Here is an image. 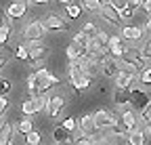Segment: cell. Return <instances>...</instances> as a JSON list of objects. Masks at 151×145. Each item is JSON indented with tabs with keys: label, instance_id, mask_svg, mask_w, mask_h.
<instances>
[{
	"label": "cell",
	"instance_id": "1",
	"mask_svg": "<svg viewBox=\"0 0 151 145\" xmlns=\"http://www.w3.org/2000/svg\"><path fill=\"white\" fill-rule=\"evenodd\" d=\"M25 46H27V50H29V67L36 71V69H40V67H44L42 63L46 61V57H48V46L42 42V40H25Z\"/></svg>",
	"mask_w": 151,
	"mask_h": 145
},
{
	"label": "cell",
	"instance_id": "2",
	"mask_svg": "<svg viewBox=\"0 0 151 145\" xmlns=\"http://www.w3.org/2000/svg\"><path fill=\"white\" fill-rule=\"evenodd\" d=\"M65 103H67V99H65V95H61V93L48 95V99H46V114H48L50 118H59V116L63 114V110H65Z\"/></svg>",
	"mask_w": 151,
	"mask_h": 145
},
{
	"label": "cell",
	"instance_id": "3",
	"mask_svg": "<svg viewBox=\"0 0 151 145\" xmlns=\"http://www.w3.org/2000/svg\"><path fill=\"white\" fill-rule=\"evenodd\" d=\"M128 90H130V105H132V110L143 112V107L151 101L149 95H147V90H145L143 86H137V84H132Z\"/></svg>",
	"mask_w": 151,
	"mask_h": 145
},
{
	"label": "cell",
	"instance_id": "4",
	"mask_svg": "<svg viewBox=\"0 0 151 145\" xmlns=\"http://www.w3.org/2000/svg\"><path fill=\"white\" fill-rule=\"evenodd\" d=\"M92 118H94V124H97L99 131H111L113 126L120 122L116 116H113L111 112H107V110H97L92 114Z\"/></svg>",
	"mask_w": 151,
	"mask_h": 145
},
{
	"label": "cell",
	"instance_id": "5",
	"mask_svg": "<svg viewBox=\"0 0 151 145\" xmlns=\"http://www.w3.org/2000/svg\"><path fill=\"white\" fill-rule=\"evenodd\" d=\"M120 61L134 65V67H137V71H141L143 67H147V65H145V63H147V59L141 55V48H137V46H126V50H124V55H122V59H120Z\"/></svg>",
	"mask_w": 151,
	"mask_h": 145
},
{
	"label": "cell",
	"instance_id": "6",
	"mask_svg": "<svg viewBox=\"0 0 151 145\" xmlns=\"http://www.w3.org/2000/svg\"><path fill=\"white\" fill-rule=\"evenodd\" d=\"M23 38L25 40H42L44 38V34H46V27L42 21H29L23 25Z\"/></svg>",
	"mask_w": 151,
	"mask_h": 145
},
{
	"label": "cell",
	"instance_id": "7",
	"mask_svg": "<svg viewBox=\"0 0 151 145\" xmlns=\"http://www.w3.org/2000/svg\"><path fill=\"white\" fill-rule=\"evenodd\" d=\"M120 122L126 126V131L139 128V122H141V112L132 110V107H124V112H122V116H120Z\"/></svg>",
	"mask_w": 151,
	"mask_h": 145
},
{
	"label": "cell",
	"instance_id": "8",
	"mask_svg": "<svg viewBox=\"0 0 151 145\" xmlns=\"http://www.w3.org/2000/svg\"><path fill=\"white\" fill-rule=\"evenodd\" d=\"M42 23H44L46 32H67V23L59 15H46L42 19Z\"/></svg>",
	"mask_w": 151,
	"mask_h": 145
},
{
	"label": "cell",
	"instance_id": "9",
	"mask_svg": "<svg viewBox=\"0 0 151 145\" xmlns=\"http://www.w3.org/2000/svg\"><path fill=\"white\" fill-rule=\"evenodd\" d=\"M97 15L101 17V19H105L107 23H111V25H120V23H122V17H120V13H118L116 9H113L111 4H103V9H101Z\"/></svg>",
	"mask_w": 151,
	"mask_h": 145
},
{
	"label": "cell",
	"instance_id": "10",
	"mask_svg": "<svg viewBox=\"0 0 151 145\" xmlns=\"http://www.w3.org/2000/svg\"><path fill=\"white\" fill-rule=\"evenodd\" d=\"M143 34H145V27H137V25H124L122 27V38L128 40V42H141L143 40Z\"/></svg>",
	"mask_w": 151,
	"mask_h": 145
},
{
	"label": "cell",
	"instance_id": "11",
	"mask_svg": "<svg viewBox=\"0 0 151 145\" xmlns=\"http://www.w3.org/2000/svg\"><path fill=\"white\" fill-rule=\"evenodd\" d=\"M137 80H139V76H137V74H130V71L120 69V74L113 78V84H116V88H130Z\"/></svg>",
	"mask_w": 151,
	"mask_h": 145
},
{
	"label": "cell",
	"instance_id": "12",
	"mask_svg": "<svg viewBox=\"0 0 151 145\" xmlns=\"http://www.w3.org/2000/svg\"><path fill=\"white\" fill-rule=\"evenodd\" d=\"M107 50H109V55H111L113 59H122L124 50H126V46H124V38H122V36H111Z\"/></svg>",
	"mask_w": 151,
	"mask_h": 145
},
{
	"label": "cell",
	"instance_id": "13",
	"mask_svg": "<svg viewBox=\"0 0 151 145\" xmlns=\"http://www.w3.org/2000/svg\"><path fill=\"white\" fill-rule=\"evenodd\" d=\"M120 74V59L109 57L103 65H101V76L103 78H116Z\"/></svg>",
	"mask_w": 151,
	"mask_h": 145
},
{
	"label": "cell",
	"instance_id": "14",
	"mask_svg": "<svg viewBox=\"0 0 151 145\" xmlns=\"http://www.w3.org/2000/svg\"><path fill=\"white\" fill-rule=\"evenodd\" d=\"M25 11H27L25 0H13L11 6L6 9V15H9V19H21V17L25 15Z\"/></svg>",
	"mask_w": 151,
	"mask_h": 145
},
{
	"label": "cell",
	"instance_id": "15",
	"mask_svg": "<svg viewBox=\"0 0 151 145\" xmlns=\"http://www.w3.org/2000/svg\"><path fill=\"white\" fill-rule=\"evenodd\" d=\"M78 128L84 133V135H94L99 128H97V124H94V118L92 114H84L80 120H78Z\"/></svg>",
	"mask_w": 151,
	"mask_h": 145
},
{
	"label": "cell",
	"instance_id": "16",
	"mask_svg": "<svg viewBox=\"0 0 151 145\" xmlns=\"http://www.w3.org/2000/svg\"><path fill=\"white\" fill-rule=\"evenodd\" d=\"M65 55H67L69 61H71V59H84V57H88V48L76 44V42L71 40V44H67V48H65Z\"/></svg>",
	"mask_w": 151,
	"mask_h": 145
},
{
	"label": "cell",
	"instance_id": "17",
	"mask_svg": "<svg viewBox=\"0 0 151 145\" xmlns=\"http://www.w3.org/2000/svg\"><path fill=\"white\" fill-rule=\"evenodd\" d=\"M34 76H36L38 86H40V93H42V95H46L48 90H50V88H48V84H46V82H48V76H50V71H48L46 67H40V69H36V71H34Z\"/></svg>",
	"mask_w": 151,
	"mask_h": 145
},
{
	"label": "cell",
	"instance_id": "18",
	"mask_svg": "<svg viewBox=\"0 0 151 145\" xmlns=\"http://www.w3.org/2000/svg\"><path fill=\"white\" fill-rule=\"evenodd\" d=\"M113 103L118 107H128L130 105V90L128 88H116V93H113Z\"/></svg>",
	"mask_w": 151,
	"mask_h": 145
},
{
	"label": "cell",
	"instance_id": "19",
	"mask_svg": "<svg viewBox=\"0 0 151 145\" xmlns=\"http://www.w3.org/2000/svg\"><path fill=\"white\" fill-rule=\"evenodd\" d=\"M126 143L128 145H145V133L141 128H132L126 133Z\"/></svg>",
	"mask_w": 151,
	"mask_h": 145
},
{
	"label": "cell",
	"instance_id": "20",
	"mask_svg": "<svg viewBox=\"0 0 151 145\" xmlns=\"http://www.w3.org/2000/svg\"><path fill=\"white\" fill-rule=\"evenodd\" d=\"M32 131H34V116H23L21 120H19V124H17V133L25 137Z\"/></svg>",
	"mask_w": 151,
	"mask_h": 145
},
{
	"label": "cell",
	"instance_id": "21",
	"mask_svg": "<svg viewBox=\"0 0 151 145\" xmlns=\"http://www.w3.org/2000/svg\"><path fill=\"white\" fill-rule=\"evenodd\" d=\"M52 139H55V143H69V141H71V133L65 131L63 124H59V126L52 131Z\"/></svg>",
	"mask_w": 151,
	"mask_h": 145
},
{
	"label": "cell",
	"instance_id": "22",
	"mask_svg": "<svg viewBox=\"0 0 151 145\" xmlns=\"http://www.w3.org/2000/svg\"><path fill=\"white\" fill-rule=\"evenodd\" d=\"M11 137H13V124L4 120L0 124V145H9Z\"/></svg>",
	"mask_w": 151,
	"mask_h": 145
},
{
	"label": "cell",
	"instance_id": "23",
	"mask_svg": "<svg viewBox=\"0 0 151 145\" xmlns=\"http://www.w3.org/2000/svg\"><path fill=\"white\" fill-rule=\"evenodd\" d=\"M103 4H107V0H82V9L88 13H94V15L103 9Z\"/></svg>",
	"mask_w": 151,
	"mask_h": 145
},
{
	"label": "cell",
	"instance_id": "24",
	"mask_svg": "<svg viewBox=\"0 0 151 145\" xmlns=\"http://www.w3.org/2000/svg\"><path fill=\"white\" fill-rule=\"evenodd\" d=\"M92 84V76H88V74H84L80 80H76L73 84H69L71 88H73V93H80V90H86L88 86Z\"/></svg>",
	"mask_w": 151,
	"mask_h": 145
},
{
	"label": "cell",
	"instance_id": "25",
	"mask_svg": "<svg viewBox=\"0 0 151 145\" xmlns=\"http://www.w3.org/2000/svg\"><path fill=\"white\" fill-rule=\"evenodd\" d=\"M82 4H65V13H67V17H69V19H78V17L82 15Z\"/></svg>",
	"mask_w": 151,
	"mask_h": 145
},
{
	"label": "cell",
	"instance_id": "26",
	"mask_svg": "<svg viewBox=\"0 0 151 145\" xmlns=\"http://www.w3.org/2000/svg\"><path fill=\"white\" fill-rule=\"evenodd\" d=\"M139 82L143 86H151V67H143L139 71Z\"/></svg>",
	"mask_w": 151,
	"mask_h": 145
},
{
	"label": "cell",
	"instance_id": "27",
	"mask_svg": "<svg viewBox=\"0 0 151 145\" xmlns=\"http://www.w3.org/2000/svg\"><path fill=\"white\" fill-rule=\"evenodd\" d=\"M25 143L27 145H40L42 143V135L38 133V131H32V133L25 135Z\"/></svg>",
	"mask_w": 151,
	"mask_h": 145
},
{
	"label": "cell",
	"instance_id": "28",
	"mask_svg": "<svg viewBox=\"0 0 151 145\" xmlns=\"http://www.w3.org/2000/svg\"><path fill=\"white\" fill-rule=\"evenodd\" d=\"M15 57L21 59V61H29V50H27V46H25V44H19V46L15 48Z\"/></svg>",
	"mask_w": 151,
	"mask_h": 145
},
{
	"label": "cell",
	"instance_id": "29",
	"mask_svg": "<svg viewBox=\"0 0 151 145\" xmlns=\"http://www.w3.org/2000/svg\"><path fill=\"white\" fill-rule=\"evenodd\" d=\"M21 112H23V116H34V114H36V105H34V99H32V97H29L27 101H23Z\"/></svg>",
	"mask_w": 151,
	"mask_h": 145
},
{
	"label": "cell",
	"instance_id": "30",
	"mask_svg": "<svg viewBox=\"0 0 151 145\" xmlns=\"http://www.w3.org/2000/svg\"><path fill=\"white\" fill-rule=\"evenodd\" d=\"M73 42H76V44H80V46H86V48H88V42H90V36H86V34H84V32L80 30L78 34L73 36Z\"/></svg>",
	"mask_w": 151,
	"mask_h": 145
},
{
	"label": "cell",
	"instance_id": "31",
	"mask_svg": "<svg viewBox=\"0 0 151 145\" xmlns=\"http://www.w3.org/2000/svg\"><path fill=\"white\" fill-rule=\"evenodd\" d=\"M82 32H84L86 36H90V38H94V36L99 34V27L94 25L92 21H88V23H84V25H82Z\"/></svg>",
	"mask_w": 151,
	"mask_h": 145
},
{
	"label": "cell",
	"instance_id": "32",
	"mask_svg": "<svg viewBox=\"0 0 151 145\" xmlns=\"http://www.w3.org/2000/svg\"><path fill=\"white\" fill-rule=\"evenodd\" d=\"M141 122H143V124H147V126L151 124V101L143 107V112H141Z\"/></svg>",
	"mask_w": 151,
	"mask_h": 145
},
{
	"label": "cell",
	"instance_id": "33",
	"mask_svg": "<svg viewBox=\"0 0 151 145\" xmlns=\"http://www.w3.org/2000/svg\"><path fill=\"white\" fill-rule=\"evenodd\" d=\"M61 124L65 126V131H69V133H76V131H78V120H76V118H65Z\"/></svg>",
	"mask_w": 151,
	"mask_h": 145
},
{
	"label": "cell",
	"instance_id": "34",
	"mask_svg": "<svg viewBox=\"0 0 151 145\" xmlns=\"http://www.w3.org/2000/svg\"><path fill=\"white\" fill-rule=\"evenodd\" d=\"M97 141H94V137L92 135H82V137H78L73 141V145H94Z\"/></svg>",
	"mask_w": 151,
	"mask_h": 145
},
{
	"label": "cell",
	"instance_id": "35",
	"mask_svg": "<svg viewBox=\"0 0 151 145\" xmlns=\"http://www.w3.org/2000/svg\"><path fill=\"white\" fill-rule=\"evenodd\" d=\"M9 93H11V80L0 76V97H6Z\"/></svg>",
	"mask_w": 151,
	"mask_h": 145
},
{
	"label": "cell",
	"instance_id": "36",
	"mask_svg": "<svg viewBox=\"0 0 151 145\" xmlns=\"http://www.w3.org/2000/svg\"><path fill=\"white\" fill-rule=\"evenodd\" d=\"M141 55H143L147 61L151 59V38H147V40H145V44L141 46Z\"/></svg>",
	"mask_w": 151,
	"mask_h": 145
},
{
	"label": "cell",
	"instance_id": "37",
	"mask_svg": "<svg viewBox=\"0 0 151 145\" xmlns=\"http://www.w3.org/2000/svg\"><path fill=\"white\" fill-rule=\"evenodd\" d=\"M107 4H111V6L116 9L118 13H120V11H124V9L128 6V2H126V0H107Z\"/></svg>",
	"mask_w": 151,
	"mask_h": 145
},
{
	"label": "cell",
	"instance_id": "38",
	"mask_svg": "<svg viewBox=\"0 0 151 145\" xmlns=\"http://www.w3.org/2000/svg\"><path fill=\"white\" fill-rule=\"evenodd\" d=\"M94 38H97V40H99L103 46H109V40H111V36H109V34H105L103 30H99V34L94 36Z\"/></svg>",
	"mask_w": 151,
	"mask_h": 145
},
{
	"label": "cell",
	"instance_id": "39",
	"mask_svg": "<svg viewBox=\"0 0 151 145\" xmlns=\"http://www.w3.org/2000/svg\"><path fill=\"white\" fill-rule=\"evenodd\" d=\"M9 105H11V101H9L6 97H0V118L4 116V112L9 110Z\"/></svg>",
	"mask_w": 151,
	"mask_h": 145
},
{
	"label": "cell",
	"instance_id": "40",
	"mask_svg": "<svg viewBox=\"0 0 151 145\" xmlns=\"http://www.w3.org/2000/svg\"><path fill=\"white\" fill-rule=\"evenodd\" d=\"M126 2H128V9H132V11H137V9L143 6V0H126Z\"/></svg>",
	"mask_w": 151,
	"mask_h": 145
},
{
	"label": "cell",
	"instance_id": "41",
	"mask_svg": "<svg viewBox=\"0 0 151 145\" xmlns=\"http://www.w3.org/2000/svg\"><path fill=\"white\" fill-rule=\"evenodd\" d=\"M132 15H134V11H132V9H128V6H126L124 11H120V17H122V19H130Z\"/></svg>",
	"mask_w": 151,
	"mask_h": 145
},
{
	"label": "cell",
	"instance_id": "42",
	"mask_svg": "<svg viewBox=\"0 0 151 145\" xmlns=\"http://www.w3.org/2000/svg\"><path fill=\"white\" fill-rule=\"evenodd\" d=\"M143 11L147 15H151V0H143Z\"/></svg>",
	"mask_w": 151,
	"mask_h": 145
},
{
	"label": "cell",
	"instance_id": "43",
	"mask_svg": "<svg viewBox=\"0 0 151 145\" xmlns=\"http://www.w3.org/2000/svg\"><path fill=\"white\" fill-rule=\"evenodd\" d=\"M50 0H29V4H48Z\"/></svg>",
	"mask_w": 151,
	"mask_h": 145
},
{
	"label": "cell",
	"instance_id": "44",
	"mask_svg": "<svg viewBox=\"0 0 151 145\" xmlns=\"http://www.w3.org/2000/svg\"><path fill=\"white\" fill-rule=\"evenodd\" d=\"M99 93H101V95H109V88H107V86H99Z\"/></svg>",
	"mask_w": 151,
	"mask_h": 145
},
{
	"label": "cell",
	"instance_id": "45",
	"mask_svg": "<svg viewBox=\"0 0 151 145\" xmlns=\"http://www.w3.org/2000/svg\"><path fill=\"white\" fill-rule=\"evenodd\" d=\"M145 30H147V32H151V15L147 17V23H145Z\"/></svg>",
	"mask_w": 151,
	"mask_h": 145
},
{
	"label": "cell",
	"instance_id": "46",
	"mask_svg": "<svg viewBox=\"0 0 151 145\" xmlns=\"http://www.w3.org/2000/svg\"><path fill=\"white\" fill-rule=\"evenodd\" d=\"M4 65H6V57H0V71L4 69Z\"/></svg>",
	"mask_w": 151,
	"mask_h": 145
},
{
	"label": "cell",
	"instance_id": "47",
	"mask_svg": "<svg viewBox=\"0 0 151 145\" xmlns=\"http://www.w3.org/2000/svg\"><path fill=\"white\" fill-rule=\"evenodd\" d=\"M57 2H59V4H69L71 0H57Z\"/></svg>",
	"mask_w": 151,
	"mask_h": 145
},
{
	"label": "cell",
	"instance_id": "48",
	"mask_svg": "<svg viewBox=\"0 0 151 145\" xmlns=\"http://www.w3.org/2000/svg\"><path fill=\"white\" fill-rule=\"evenodd\" d=\"M55 145H73V141H69V143H55Z\"/></svg>",
	"mask_w": 151,
	"mask_h": 145
},
{
	"label": "cell",
	"instance_id": "49",
	"mask_svg": "<svg viewBox=\"0 0 151 145\" xmlns=\"http://www.w3.org/2000/svg\"><path fill=\"white\" fill-rule=\"evenodd\" d=\"M149 135H151V124H149Z\"/></svg>",
	"mask_w": 151,
	"mask_h": 145
},
{
	"label": "cell",
	"instance_id": "50",
	"mask_svg": "<svg viewBox=\"0 0 151 145\" xmlns=\"http://www.w3.org/2000/svg\"><path fill=\"white\" fill-rule=\"evenodd\" d=\"M25 2H27V4H29V0H25Z\"/></svg>",
	"mask_w": 151,
	"mask_h": 145
},
{
	"label": "cell",
	"instance_id": "51",
	"mask_svg": "<svg viewBox=\"0 0 151 145\" xmlns=\"http://www.w3.org/2000/svg\"><path fill=\"white\" fill-rule=\"evenodd\" d=\"M0 48H2V46H0Z\"/></svg>",
	"mask_w": 151,
	"mask_h": 145
},
{
	"label": "cell",
	"instance_id": "52",
	"mask_svg": "<svg viewBox=\"0 0 151 145\" xmlns=\"http://www.w3.org/2000/svg\"><path fill=\"white\" fill-rule=\"evenodd\" d=\"M0 124H2V122H0Z\"/></svg>",
	"mask_w": 151,
	"mask_h": 145
}]
</instances>
